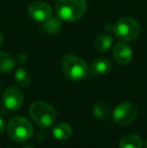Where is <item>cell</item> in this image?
<instances>
[{"instance_id":"3957f363","label":"cell","mask_w":147,"mask_h":148,"mask_svg":"<svg viewBox=\"0 0 147 148\" xmlns=\"http://www.w3.org/2000/svg\"><path fill=\"white\" fill-rule=\"evenodd\" d=\"M29 114L38 126L47 128L53 124L57 112L51 104L44 101H36L30 105Z\"/></svg>"},{"instance_id":"5bb4252c","label":"cell","mask_w":147,"mask_h":148,"mask_svg":"<svg viewBox=\"0 0 147 148\" xmlns=\"http://www.w3.org/2000/svg\"><path fill=\"white\" fill-rule=\"evenodd\" d=\"M62 27H63V23H62V19H59V17L55 18L51 16V18H49L47 20H45L44 23L42 25V29L45 33L47 34H57L61 31Z\"/></svg>"},{"instance_id":"d6986e66","label":"cell","mask_w":147,"mask_h":148,"mask_svg":"<svg viewBox=\"0 0 147 148\" xmlns=\"http://www.w3.org/2000/svg\"><path fill=\"white\" fill-rule=\"evenodd\" d=\"M4 129H5V124H4L3 120L0 118V134H2L4 132Z\"/></svg>"},{"instance_id":"7c38bea8","label":"cell","mask_w":147,"mask_h":148,"mask_svg":"<svg viewBox=\"0 0 147 148\" xmlns=\"http://www.w3.org/2000/svg\"><path fill=\"white\" fill-rule=\"evenodd\" d=\"M143 141L138 135L135 134H127L120 140V148H142Z\"/></svg>"},{"instance_id":"6da1fadb","label":"cell","mask_w":147,"mask_h":148,"mask_svg":"<svg viewBox=\"0 0 147 148\" xmlns=\"http://www.w3.org/2000/svg\"><path fill=\"white\" fill-rule=\"evenodd\" d=\"M55 13L59 19L68 22L80 20L87 10L86 0H57Z\"/></svg>"},{"instance_id":"cb8c5ba5","label":"cell","mask_w":147,"mask_h":148,"mask_svg":"<svg viewBox=\"0 0 147 148\" xmlns=\"http://www.w3.org/2000/svg\"><path fill=\"white\" fill-rule=\"evenodd\" d=\"M0 90H1V88H0Z\"/></svg>"},{"instance_id":"ac0fdd59","label":"cell","mask_w":147,"mask_h":148,"mask_svg":"<svg viewBox=\"0 0 147 148\" xmlns=\"http://www.w3.org/2000/svg\"><path fill=\"white\" fill-rule=\"evenodd\" d=\"M16 60L19 64H23L26 60V55H24V53H17L16 55Z\"/></svg>"},{"instance_id":"603a6c76","label":"cell","mask_w":147,"mask_h":148,"mask_svg":"<svg viewBox=\"0 0 147 148\" xmlns=\"http://www.w3.org/2000/svg\"><path fill=\"white\" fill-rule=\"evenodd\" d=\"M8 148H11V147H8Z\"/></svg>"},{"instance_id":"ba28073f","label":"cell","mask_w":147,"mask_h":148,"mask_svg":"<svg viewBox=\"0 0 147 148\" xmlns=\"http://www.w3.org/2000/svg\"><path fill=\"white\" fill-rule=\"evenodd\" d=\"M28 14L32 19L44 22L53 16V9L46 2L34 1L28 6Z\"/></svg>"},{"instance_id":"8fae6325","label":"cell","mask_w":147,"mask_h":148,"mask_svg":"<svg viewBox=\"0 0 147 148\" xmlns=\"http://www.w3.org/2000/svg\"><path fill=\"white\" fill-rule=\"evenodd\" d=\"M73 134V129L67 123H59L53 129V135L57 140H68Z\"/></svg>"},{"instance_id":"7402d4cb","label":"cell","mask_w":147,"mask_h":148,"mask_svg":"<svg viewBox=\"0 0 147 148\" xmlns=\"http://www.w3.org/2000/svg\"><path fill=\"white\" fill-rule=\"evenodd\" d=\"M145 145H146V148H147V141H146V144Z\"/></svg>"},{"instance_id":"4fadbf2b","label":"cell","mask_w":147,"mask_h":148,"mask_svg":"<svg viewBox=\"0 0 147 148\" xmlns=\"http://www.w3.org/2000/svg\"><path fill=\"white\" fill-rule=\"evenodd\" d=\"M113 43V37L109 33H103L96 37L94 41V47L98 51H107L112 47Z\"/></svg>"},{"instance_id":"2e32d148","label":"cell","mask_w":147,"mask_h":148,"mask_svg":"<svg viewBox=\"0 0 147 148\" xmlns=\"http://www.w3.org/2000/svg\"><path fill=\"white\" fill-rule=\"evenodd\" d=\"M93 113L95 117L100 120H107L110 116V108L107 104L103 102H98L97 104H95L93 108Z\"/></svg>"},{"instance_id":"277c9868","label":"cell","mask_w":147,"mask_h":148,"mask_svg":"<svg viewBox=\"0 0 147 148\" xmlns=\"http://www.w3.org/2000/svg\"><path fill=\"white\" fill-rule=\"evenodd\" d=\"M7 131L12 140L22 143L27 141L32 136L34 128L29 120L21 116H17L9 121L7 125Z\"/></svg>"},{"instance_id":"9c48e42d","label":"cell","mask_w":147,"mask_h":148,"mask_svg":"<svg viewBox=\"0 0 147 148\" xmlns=\"http://www.w3.org/2000/svg\"><path fill=\"white\" fill-rule=\"evenodd\" d=\"M113 58L116 62L120 64H127L132 60V49L124 41H119L114 45L113 51H112Z\"/></svg>"},{"instance_id":"30bf717a","label":"cell","mask_w":147,"mask_h":148,"mask_svg":"<svg viewBox=\"0 0 147 148\" xmlns=\"http://www.w3.org/2000/svg\"><path fill=\"white\" fill-rule=\"evenodd\" d=\"M112 68V62L111 60L107 58H98L93 62L92 66H91V71L94 75L96 76H103L106 75L110 72Z\"/></svg>"},{"instance_id":"5b68a950","label":"cell","mask_w":147,"mask_h":148,"mask_svg":"<svg viewBox=\"0 0 147 148\" xmlns=\"http://www.w3.org/2000/svg\"><path fill=\"white\" fill-rule=\"evenodd\" d=\"M114 33L122 41H133L139 36L140 25L134 18L122 17L114 24Z\"/></svg>"},{"instance_id":"44dd1931","label":"cell","mask_w":147,"mask_h":148,"mask_svg":"<svg viewBox=\"0 0 147 148\" xmlns=\"http://www.w3.org/2000/svg\"><path fill=\"white\" fill-rule=\"evenodd\" d=\"M22 148H34V147H31V146H29V145H25V146H23Z\"/></svg>"},{"instance_id":"ffe728a7","label":"cell","mask_w":147,"mask_h":148,"mask_svg":"<svg viewBox=\"0 0 147 148\" xmlns=\"http://www.w3.org/2000/svg\"><path fill=\"white\" fill-rule=\"evenodd\" d=\"M2 42H3V35H2V32L0 31V45H2Z\"/></svg>"},{"instance_id":"7a4b0ae2","label":"cell","mask_w":147,"mask_h":148,"mask_svg":"<svg viewBox=\"0 0 147 148\" xmlns=\"http://www.w3.org/2000/svg\"><path fill=\"white\" fill-rule=\"evenodd\" d=\"M62 69L69 80L80 82L84 80L89 74V66L87 62L77 56L67 53L62 59Z\"/></svg>"},{"instance_id":"52a82bcc","label":"cell","mask_w":147,"mask_h":148,"mask_svg":"<svg viewBox=\"0 0 147 148\" xmlns=\"http://www.w3.org/2000/svg\"><path fill=\"white\" fill-rule=\"evenodd\" d=\"M2 101L6 109L10 111H16L23 104V94L16 87H10L5 90Z\"/></svg>"},{"instance_id":"9a60e30c","label":"cell","mask_w":147,"mask_h":148,"mask_svg":"<svg viewBox=\"0 0 147 148\" xmlns=\"http://www.w3.org/2000/svg\"><path fill=\"white\" fill-rule=\"evenodd\" d=\"M15 66V60L9 53L0 51V72L7 74Z\"/></svg>"},{"instance_id":"8992f818","label":"cell","mask_w":147,"mask_h":148,"mask_svg":"<svg viewBox=\"0 0 147 148\" xmlns=\"http://www.w3.org/2000/svg\"><path fill=\"white\" fill-rule=\"evenodd\" d=\"M138 110L135 105L129 102L121 103L115 108L113 113V119L119 125H128L132 123L137 117Z\"/></svg>"},{"instance_id":"e0dca14e","label":"cell","mask_w":147,"mask_h":148,"mask_svg":"<svg viewBox=\"0 0 147 148\" xmlns=\"http://www.w3.org/2000/svg\"><path fill=\"white\" fill-rule=\"evenodd\" d=\"M15 81L20 87H27L30 84V75L25 69L20 68L15 72Z\"/></svg>"}]
</instances>
